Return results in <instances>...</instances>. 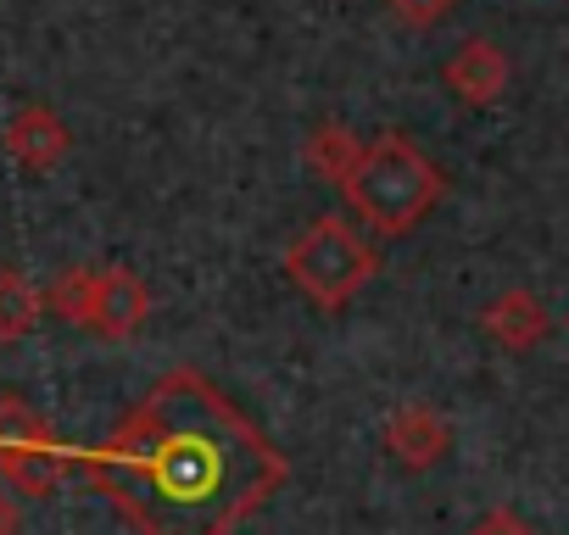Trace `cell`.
<instances>
[{
    "mask_svg": "<svg viewBox=\"0 0 569 535\" xmlns=\"http://www.w3.org/2000/svg\"><path fill=\"white\" fill-rule=\"evenodd\" d=\"M386 452L402 463V468H436L447 452H452V424L425 407V402H408L386 418Z\"/></svg>",
    "mask_w": 569,
    "mask_h": 535,
    "instance_id": "8",
    "label": "cell"
},
{
    "mask_svg": "<svg viewBox=\"0 0 569 535\" xmlns=\"http://www.w3.org/2000/svg\"><path fill=\"white\" fill-rule=\"evenodd\" d=\"M358 151H363V140L341 123V118H325V123H313L308 129V140H302V162L325 179V184H341L347 173H352V162H358Z\"/></svg>",
    "mask_w": 569,
    "mask_h": 535,
    "instance_id": "10",
    "label": "cell"
},
{
    "mask_svg": "<svg viewBox=\"0 0 569 535\" xmlns=\"http://www.w3.org/2000/svg\"><path fill=\"white\" fill-rule=\"evenodd\" d=\"M347 195V206L380 229V234H413L436 201L447 195V173L408 140V134H375L363 140L352 173L336 184Z\"/></svg>",
    "mask_w": 569,
    "mask_h": 535,
    "instance_id": "2",
    "label": "cell"
},
{
    "mask_svg": "<svg viewBox=\"0 0 569 535\" xmlns=\"http://www.w3.org/2000/svg\"><path fill=\"white\" fill-rule=\"evenodd\" d=\"M480 330L502 346V352H530L552 335V313L530 296V291H502L497 302H486Z\"/></svg>",
    "mask_w": 569,
    "mask_h": 535,
    "instance_id": "9",
    "label": "cell"
},
{
    "mask_svg": "<svg viewBox=\"0 0 569 535\" xmlns=\"http://www.w3.org/2000/svg\"><path fill=\"white\" fill-rule=\"evenodd\" d=\"M0 145H7V157L29 173H51L68 151H73V129L62 123V112L51 101H23L7 123V134H0Z\"/></svg>",
    "mask_w": 569,
    "mask_h": 535,
    "instance_id": "6",
    "label": "cell"
},
{
    "mask_svg": "<svg viewBox=\"0 0 569 535\" xmlns=\"http://www.w3.org/2000/svg\"><path fill=\"white\" fill-rule=\"evenodd\" d=\"M380 274V251L352 229V218L325 212L313 223H302L284 245V280L297 296H308L325 313L352 307V296H363Z\"/></svg>",
    "mask_w": 569,
    "mask_h": 535,
    "instance_id": "3",
    "label": "cell"
},
{
    "mask_svg": "<svg viewBox=\"0 0 569 535\" xmlns=\"http://www.w3.org/2000/svg\"><path fill=\"white\" fill-rule=\"evenodd\" d=\"M441 79H447V90H452L463 107H491V101H502V90H508V57H502L497 40L475 34V40H463V46L447 57Z\"/></svg>",
    "mask_w": 569,
    "mask_h": 535,
    "instance_id": "7",
    "label": "cell"
},
{
    "mask_svg": "<svg viewBox=\"0 0 569 535\" xmlns=\"http://www.w3.org/2000/svg\"><path fill=\"white\" fill-rule=\"evenodd\" d=\"M46 313V296L34 291L29 274H18V268H0V346L23 341Z\"/></svg>",
    "mask_w": 569,
    "mask_h": 535,
    "instance_id": "11",
    "label": "cell"
},
{
    "mask_svg": "<svg viewBox=\"0 0 569 535\" xmlns=\"http://www.w3.org/2000/svg\"><path fill=\"white\" fill-rule=\"evenodd\" d=\"M386 7H391V18L402 23V29H441L447 18H452V7H458V0H386Z\"/></svg>",
    "mask_w": 569,
    "mask_h": 535,
    "instance_id": "12",
    "label": "cell"
},
{
    "mask_svg": "<svg viewBox=\"0 0 569 535\" xmlns=\"http://www.w3.org/2000/svg\"><path fill=\"white\" fill-rule=\"evenodd\" d=\"M46 307L79 330H96L107 341H129L151 319V291L134 268H68L46 291Z\"/></svg>",
    "mask_w": 569,
    "mask_h": 535,
    "instance_id": "4",
    "label": "cell"
},
{
    "mask_svg": "<svg viewBox=\"0 0 569 535\" xmlns=\"http://www.w3.org/2000/svg\"><path fill=\"white\" fill-rule=\"evenodd\" d=\"M469 535H530V524H525L513 507H486V513L475 518Z\"/></svg>",
    "mask_w": 569,
    "mask_h": 535,
    "instance_id": "13",
    "label": "cell"
},
{
    "mask_svg": "<svg viewBox=\"0 0 569 535\" xmlns=\"http://www.w3.org/2000/svg\"><path fill=\"white\" fill-rule=\"evenodd\" d=\"M23 529V513H18V496L7 491V480H0V535H18Z\"/></svg>",
    "mask_w": 569,
    "mask_h": 535,
    "instance_id": "14",
    "label": "cell"
},
{
    "mask_svg": "<svg viewBox=\"0 0 569 535\" xmlns=\"http://www.w3.org/2000/svg\"><path fill=\"white\" fill-rule=\"evenodd\" d=\"M79 474L140 535H234L291 480L284 452L196 369H168Z\"/></svg>",
    "mask_w": 569,
    "mask_h": 535,
    "instance_id": "1",
    "label": "cell"
},
{
    "mask_svg": "<svg viewBox=\"0 0 569 535\" xmlns=\"http://www.w3.org/2000/svg\"><path fill=\"white\" fill-rule=\"evenodd\" d=\"M68 474H79V452L51 435L46 413L23 391H0V480L23 496H57Z\"/></svg>",
    "mask_w": 569,
    "mask_h": 535,
    "instance_id": "5",
    "label": "cell"
}]
</instances>
